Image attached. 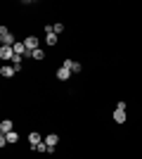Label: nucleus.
I'll use <instances>...</instances> for the list:
<instances>
[{
	"label": "nucleus",
	"mask_w": 142,
	"mask_h": 159,
	"mask_svg": "<svg viewBox=\"0 0 142 159\" xmlns=\"http://www.w3.org/2000/svg\"><path fill=\"white\" fill-rule=\"evenodd\" d=\"M0 40H2V45H14V43H17L7 26H0Z\"/></svg>",
	"instance_id": "1"
},
{
	"label": "nucleus",
	"mask_w": 142,
	"mask_h": 159,
	"mask_svg": "<svg viewBox=\"0 0 142 159\" xmlns=\"http://www.w3.org/2000/svg\"><path fill=\"white\" fill-rule=\"evenodd\" d=\"M0 57H2L5 64H7V62H12L14 60V48L12 45H2V48H0Z\"/></svg>",
	"instance_id": "2"
},
{
	"label": "nucleus",
	"mask_w": 142,
	"mask_h": 159,
	"mask_svg": "<svg viewBox=\"0 0 142 159\" xmlns=\"http://www.w3.org/2000/svg\"><path fill=\"white\" fill-rule=\"evenodd\" d=\"M24 45H26V50H28V52H33V50H38L41 40H38V36H28V38L24 40Z\"/></svg>",
	"instance_id": "3"
},
{
	"label": "nucleus",
	"mask_w": 142,
	"mask_h": 159,
	"mask_svg": "<svg viewBox=\"0 0 142 159\" xmlns=\"http://www.w3.org/2000/svg\"><path fill=\"white\" fill-rule=\"evenodd\" d=\"M62 66L71 69V74H78V71H81V64H78V62H74V60H64V64H62Z\"/></svg>",
	"instance_id": "4"
},
{
	"label": "nucleus",
	"mask_w": 142,
	"mask_h": 159,
	"mask_svg": "<svg viewBox=\"0 0 142 159\" xmlns=\"http://www.w3.org/2000/svg\"><path fill=\"white\" fill-rule=\"evenodd\" d=\"M69 76H71V69H67V66H59V69H57V79L59 81H67Z\"/></svg>",
	"instance_id": "5"
},
{
	"label": "nucleus",
	"mask_w": 142,
	"mask_h": 159,
	"mask_svg": "<svg viewBox=\"0 0 142 159\" xmlns=\"http://www.w3.org/2000/svg\"><path fill=\"white\" fill-rule=\"evenodd\" d=\"M0 131H2V135H7V133H12V121H10V119L0 121Z\"/></svg>",
	"instance_id": "6"
},
{
	"label": "nucleus",
	"mask_w": 142,
	"mask_h": 159,
	"mask_svg": "<svg viewBox=\"0 0 142 159\" xmlns=\"http://www.w3.org/2000/svg\"><path fill=\"white\" fill-rule=\"evenodd\" d=\"M114 121L116 124H126V112L123 109H114Z\"/></svg>",
	"instance_id": "7"
},
{
	"label": "nucleus",
	"mask_w": 142,
	"mask_h": 159,
	"mask_svg": "<svg viewBox=\"0 0 142 159\" xmlns=\"http://www.w3.org/2000/svg\"><path fill=\"white\" fill-rule=\"evenodd\" d=\"M45 143H47L50 147H57V143H59V135H57V133H50V135L45 138Z\"/></svg>",
	"instance_id": "8"
},
{
	"label": "nucleus",
	"mask_w": 142,
	"mask_h": 159,
	"mask_svg": "<svg viewBox=\"0 0 142 159\" xmlns=\"http://www.w3.org/2000/svg\"><path fill=\"white\" fill-rule=\"evenodd\" d=\"M0 74H2L5 79H10V76H12V74H17V71H14V66H12V64H5L2 69H0Z\"/></svg>",
	"instance_id": "9"
},
{
	"label": "nucleus",
	"mask_w": 142,
	"mask_h": 159,
	"mask_svg": "<svg viewBox=\"0 0 142 159\" xmlns=\"http://www.w3.org/2000/svg\"><path fill=\"white\" fill-rule=\"evenodd\" d=\"M28 143H31V145H38V143H43V138H41V133H28Z\"/></svg>",
	"instance_id": "10"
},
{
	"label": "nucleus",
	"mask_w": 142,
	"mask_h": 159,
	"mask_svg": "<svg viewBox=\"0 0 142 159\" xmlns=\"http://www.w3.org/2000/svg\"><path fill=\"white\" fill-rule=\"evenodd\" d=\"M36 152H50V145L47 143H38V145H33Z\"/></svg>",
	"instance_id": "11"
},
{
	"label": "nucleus",
	"mask_w": 142,
	"mask_h": 159,
	"mask_svg": "<svg viewBox=\"0 0 142 159\" xmlns=\"http://www.w3.org/2000/svg\"><path fill=\"white\" fill-rule=\"evenodd\" d=\"M5 140H7V143H17V140H19V135H17V133H7V135H5Z\"/></svg>",
	"instance_id": "12"
},
{
	"label": "nucleus",
	"mask_w": 142,
	"mask_h": 159,
	"mask_svg": "<svg viewBox=\"0 0 142 159\" xmlns=\"http://www.w3.org/2000/svg\"><path fill=\"white\" fill-rule=\"evenodd\" d=\"M47 45H57V33H50V36H47Z\"/></svg>",
	"instance_id": "13"
},
{
	"label": "nucleus",
	"mask_w": 142,
	"mask_h": 159,
	"mask_svg": "<svg viewBox=\"0 0 142 159\" xmlns=\"http://www.w3.org/2000/svg\"><path fill=\"white\" fill-rule=\"evenodd\" d=\"M31 57H33V60H43L45 55H43V50H41V48H38V50H33V55H31Z\"/></svg>",
	"instance_id": "14"
},
{
	"label": "nucleus",
	"mask_w": 142,
	"mask_h": 159,
	"mask_svg": "<svg viewBox=\"0 0 142 159\" xmlns=\"http://www.w3.org/2000/svg\"><path fill=\"white\" fill-rule=\"evenodd\" d=\"M52 29H54V33H57V36L64 31V26H62V24H52Z\"/></svg>",
	"instance_id": "15"
}]
</instances>
